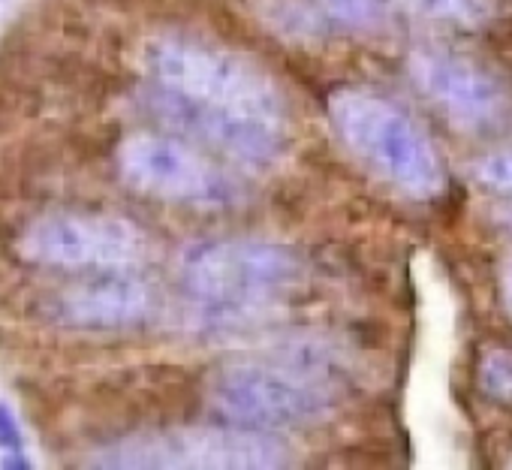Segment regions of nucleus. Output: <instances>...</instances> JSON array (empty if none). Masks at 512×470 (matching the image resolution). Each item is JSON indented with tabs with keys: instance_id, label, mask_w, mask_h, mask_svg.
I'll list each match as a JSON object with an SVG mask.
<instances>
[{
	"instance_id": "2",
	"label": "nucleus",
	"mask_w": 512,
	"mask_h": 470,
	"mask_svg": "<svg viewBox=\"0 0 512 470\" xmlns=\"http://www.w3.org/2000/svg\"><path fill=\"white\" fill-rule=\"evenodd\" d=\"M145 67L160 91L193 106L287 121V100L275 79L226 49L190 37H157L145 49Z\"/></svg>"
},
{
	"instance_id": "19",
	"label": "nucleus",
	"mask_w": 512,
	"mask_h": 470,
	"mask_svg": "<svg viewBox=\"0 0 512 470\" xmlns=\"http://www.w3.org/2000/svg\"><path fill=\"white\" fill-rule=\"evenodd\" d=\"M509 464H512V458H509Z\"/></svg>"
},
{
	"instance_id": "10",
	"label": "nucleus",
	"mask_w": 512,
	"mask_h": 470,
	"mask_svg": "<svg viewBox=\"0 0 512 470\" xmlns=\"http://www.w3.org/2000/svg\"><path fill=\"white\" fill-rule=\"evenodd\" d=\"M154 290L133 275H97L52 299V317L79 332H118L145 323L154 311Z\"/></svg>"
},
{
	"instance_id": "11",
	"label": "nucleus",
	"mask_w": 512,
	"mask_h": 470,
	"mask_svg": "<svg viewBox=\"0 0 512 470\" xmlns=\"http://www.w3.org/2000/svg\"><path fill=\"white\" fill-rule=\"evenodd\" d=\"M389 4L416 19L461 31H479L494 19V0H389Z\"/></svg>"
},
{
	"instance_id": "5",
	"label": "nucleus",
	"mask_w": 512,
	"mask_h": 470,
	"mask_svg": "<svg viewBox=\"0 0 512 470\" xmlns=\"http://www.w3.org/2000/svg\"><path fill=\"white\" fill-rule=\"evenodd\" d=\"M293 461L287 440L244 425L190 428L118 446L103 464L115 467H202V470H278Z\"/></svg>"
},
{
	"instance_id": "14",
	"label": "nucleus",
	"mask_w": 512,
	"mask_h": 470,
	"mask_svg": "<svg viewBox=\"0 0 512 470\" xmlns=\"http://www.w3.org/2000/svg\"><path fill=\"white\" fill-rule=\"evenodd\" d=\"M473 178L500 196H512V145H500L473 163Z\"/></svg>"
},
{
	"instance_id": "1",
	"label": "nucleus",
	"mask_w": 512,
	"mask_h": 470,
	"mask_svg": "<svg viewBox=\"0 0 512 470\" xmlns=\"http://www.w3.org/2000/svg\"><path fill=\"white\" fill-rule=\"evenodd\" d=\"M329 115L341 139L380 178L413 199H434L446 187L443 160L425 130L392 100L371 91H338Z\"/></svg>"
},
{
	"instance_id": "9",
	"label": "nucleus",
	"mask_w": 512,
	"mask_h": 470,
	"mask_svg": "<svg viewBox=\"0 0 512 470\" xmlns=\"http://www.w3.org/2000/svg\"><path fill=\"white\" fill-rule=\"evenodd\" d=\"M151 100L169 124L199 133V139L247 166H272L287 151L290 130L284 118L202 109L160 88L151 94Z\"/></svg>"
},
{
	"instance_id": "13",
	"label": "nucleus",
	"mask_w": 512,
	"mask_h": 470,
	"mask_svg": "<svg viewBox=\"0 0 512 470\" xmlns=\"http://www.w3.org/2000/svg\"><path fill=\"white\" fill-rule=\"evenodd\" d=\"M476 380L491 401L512 404V353L506 347H485L476 362Z\"/></svg>"
},
{
	"instance_id": "18",
	"label": "nucleus",
	"mask_w": 512,
	"mask_h": 470,
	"mask_svg": "<svg viewBox=\"0 0 512 470\" xmlns=\"http://www.w3.org/2000/svg\"><path fill=\"white\" fill-rule=\"evenodd\" d=\"M494 217H497L506 229H512V202H509V205H503V208H497V211H494Z\"/></svg>"
},
{
	"instance_id": "8",
	"label": "nucleus",
	"mask_w": 512,
	"mask_h": 470,
	"mask_svg": "<svg viewBox=\"0 0 512 470\" xmlns=\"http://www.w3.org/2000/svg\"><path fill=\"white\" fill-rule=\"evenodd\" d=\"M407 73L419 94L464 130L494 127L509 112V94L503 82L461 52L431 46L416 49L407 58Z\"/></svg>"
},
{
	"instance_id": "6",
	"label": "nucleus",
	"mask_w": 512,
	"mask_h": 470,
	"mask_svg": "<svg viewBox=\"0 0 512 470\" xmlns=\"http://www.w3.org/2000/svg\"><path fill=\"white\" fill-rule=\"evenodd\" d=\"M118 169L130 187L166 202L223 208L235 199V184L217 166L166 133L127 136L118 145Z\"/></svg>"
},
{
	"instance_id": "3",
	"label": "nucleus",
	"mask_w": 512,
	"mask_h": 470,
	"mask_svg": "<svg viewBox=\"0 0 512 470\" xmlns=\"http://www.w3.org/2000/svg\"><path fill=\"white\" fill-rule=\"evenodd\" d=\"M187 290L220 308H247L293 290L305 278L302 257L263 239H211L178 257Z\"/></svg>"
},
{
	"instance_id": "7",
	"label": "nucleus",
	"mask_w": 512,
	"mask_h": 470,
	"mask_svg": "<svg viewBox=\"0 0 512 470\" xmlns=\"http://www.w3.org/2000/svg\"><path fill=\"white\" fill-rule=\"evenodd\" d=\"M22 254L49 269L115 272L145 257V235L115 214H49L28 226Z\"/></svg>"
},
{
	"instance_id": "16",
	"label": "nucleus",
	"mask_w": 512,
	"mask_h": 470,
	"mask_svg": "<svg viewBox=\"0 0 512 470\" xmlns=\"http://www.w3.org/2000/svg\"><path fill=\"white\" fill-rule=\"evenodd\" d=\"M22 443H25V437H22V428H19L16 416H13V410L0 401V449L22 452Z\"/></svg>"
},
{
	"instance_id": "15",
	"label": "nucleus",
	"mask_w": 512,
	"mask_h": 470,
	"mask_svg": "<svg viewBox=\"0 0 512 470\" xmlns=\"http://www.w3.org/2000/svg\"><path fill=\"white\" fill-rule=\"evenodd\" d=\"M269 19L287 37H314L320 31V16H314L302 4H290V0H284V4H272L269 7Z\"/></svg>"
},
{
	"instance_id": "12",
	"label": "nucleus",
	"mask_w": 512,
	"mask_h": 470,
	"mask_svg": "<svg viewBox=\"0 0 512 470\" xmlns=\"http://www.w3.org/2000/svg\"><path fill=\"white\" fill-rule=\"evenodd\" d=\"M323 10L344 28L377 34L389 25V0H320Z\"/></svg>"
},
{
	"instance_id": "4",
	"label": "nucleus",
	"mask_w": 512,
	"mask_h": 470,
	"mask_svg": "<svg viewBox=\"0 0 512 470\" xmlns=\"http://www.w3.org/2000/svg\"><path fill=\"white\" fill-rule=\"evenodd\" d=\"M214 407L238 425L299 428L332 416L335 392L287 365H229L211 383Z\"/></svg>"
},
{
	"instance_id": "17",
	"label": "nucleus",
	"mask_w": 512,
	"mask_h": 470,
	"mask_svg": "<svg viewBox=\"0 0 512 470\" xmlns=\"http://www.w3.org/2000/svg\"><path fill=\"white\" fill-rule=\"evenodd\" d=\"M497 284H500V302H503V308H506V314H509V320H512V257H506V260L500 263V278H497Z\"/></svg>"
}]
</instances>
